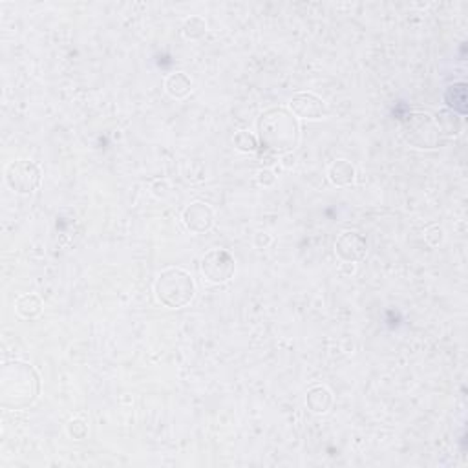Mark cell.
Segmentation results:
<instances>
[{
    "label": "cell",
    "mask_w": 468,
    "mask_h": 468,
    "mask_svg": "<svg viewBox=\"0 0 468 468\" xmlns=\"http://www.w3.org/2000/svg\"><path fill=\"white\" fill-rule=\"evenodd\" d=\"M258 138L265 150L289 152L298 145V123L286 108H271L258 117Z\"/></svg>",
    "instance_id": "1"
},
{
    "label": "cell",
    "mask_w": 468,
    "mask_h": 468,
    "mask_svg": "<svg viewBox=\"0 0 468 468\" xmlns=\"http://www.w3.org/2000/svg\"><path fill=\"white\" fill-rule=\"evenodd\" d=\"M194 282L187 271L180 268H168L159 275L156 282V296L163 306L177 307L187 306L194 296Z\"/></svg>",
    "instance_id": "2"
},
{
    "label": "cell",
    "mask_w": 468,
    "mask_h": 468,
    "mask_svg": "<svg viewBox=\"0 0 468 468\" xmlns=\"http://www.w3.org/2000/svg\"><path fill=\"white\" fill-rule=\"evenodd\" d=\"M402 136L407 143L416 148H437L441 145V134L435 119L426 112H411L402 121Z\"/></svg>",
    "instance_id": "3"
},
{
    "label": "cell",
    "mask_w": 468,
    "mask_h": 468,
    "mask_svg": "<svg viewBox=\"0 0 468 468\" xmlns=\"http://www.w3.org/2000/svg\"><path fill=\"white\" fill-rule=\"evenodd\" d=\"M11 366H13L15 372V386L11 392L4 393V401L8 397H15L13 408L28 407V404L34 402V399L38 393L37 375H35V372L29 368L28 364L13 363Z\"/></svg>",
    "instance_id": "4"
},
{
    "label": "cell",
    "mask_w": 468,
    "mask_h": 468,
    "mask_svg": "<svg viewBox=\"0 0 468 468\" xmlns=\"http://www.w3.org/2000/svg\"><path fill=\"white\" fill-rule=\"evenodd\" d=\"M200 268L209 282L224 284L234 275V258L227 251L212 249L201 258Z\"/></svg>",
    "instance_id": "5"
},
{
    "label": "cell",
    "mask_w": 468,
    "mask_h": 468,
    "mask_svg": "<svg viewBox=\"0 0 468 468\" xmlns=\"http://www.w3.org/2000/svg\"><path fill=\"white\" fill-rule=\"evenodd\" d=\"M6 177L13 191L28 194V192H34L41 183V170L31 161H15L8 167Z\"/></svg>",
    "instance_id": "6"
},
{
    "label": "cell",
    "mask_w": 468,
    "mask_h": 468,
    "mask_svg": "<svg viewBox=\"0 0 468 468\" xmlns=\"http://www.w3.org/2000/svg\"><path fill=\"white\" fill-rule=\"evenodd\" d=\"M335 251H337L340 260L355 263L360 258H364V254H366V240L358 233H355V231H346L337 240Z\"/></svg>",
    "instance_id": "7"
},
{
    "label": "cell",
    "mask_w": 468,
    "mask_h": 468,
    "mask_svg": "<svg viewBox=\"0 0 468 468\" xmlns=\"http://www.w3.org/2000/svg\"><path fill=\"white\" fill-rule=\"evenodd\" d=\"M293 114L304 119H322L326 115V105L315 94H296L291 99Z\"/></svg>",
    "instance_id": "8"
},
{
    "label": "cell",
    "mask_w": 468,
    "mask_h": 468,
    "mask_svg": "<svg viewBox=\"0 0 468 468\" xmlns=\"http://www.w3.org/2000/svg\"><path fill=\"white\" fill-rule=\"evenodd\" d=\"M183 220H185L187 227L194 231V233H205V231H209L212 227L214 216H212V210H210V207L207 203L196 201L191 207H187Z\"/></svg>",
    "instance_id": "9"
},
{
    "label": "cell",
    "mask_w": 468,
    "mask_h": 468,
    "mask_svg": "<svg viewBox=\"0 0 468 468\" xmlns=\"http://www.w3.org/2000/svg\"><path fill=\"white\" fill-rule=\"evenodd\" d=\"M444 103L450 112L465 117L467 115V82L459 81L444 90Z\"/></svg>",
    "instance_id": "10"
},
{
    "label": "cell",
    "mask_w": 468,
    "mask_h": 468,
    "mask_svg": "<svg viewBox=\"0 0 468 468\" xmlns=\"http://www.w3.org/2000/svg\"><path fill=\"white\" fill-rule=\"evenodd\" d=\"M435 124H437L441 136H444V138H455V136H459L463 132L465 121L461 115L454 114V112L443 110L439 112V115H437Z\"/></svg>",
    "instance_id": "11"
},
{
    "label": "cell",
    "mask_w": 468,
    "mask_h": 468,
    "mask_svg": "<svg viewBox=\"0 0 468 468\" xmlns=\"http://www.w3.org/2000/svg\"><path fill=\"white\" fill-rule=\"evenodd\" d=\"M355 180V168L353 165L346 159H339V161H335L330 168V182L333 185L344 187L349 185V183H353Z\"/></svg>",
    "instance_id": "12"
},
{
    "label": "cell",
    "mask_w": 468,
    "mask_h": 468,
    "mask_svg": "<svg viewBox=\"0 0 468 468\" xmlns=\"http://www.w3.org/2000/svg\"><path fill=\"white\" fill-rule=\"evenodd\" d=\"M331 402H333L331 392L324 386L313 388V390H309V393H307V407L315 411V414H326V411L330 410Z\"/></svg>",
    "instance_id": "13"
},
{
    "label": "cell",
    "mask_w": 468,
    "mask_h": 468,
    "mask_svg": "<svg viewBox=\"0 0 468 468\" xmlns=\"http://www.w3.org/2000/svg\"><path fill=\"white\" fill-rule=\"evenodd\" d=\"M165 88H167L168 96L182 99V97H185V96H189V94H191L192 82H191V79L185 75V73L177 72V73H173V75L168 77L167 82H165Z\"/></svg>",
    "instance_id": "14"
},
{
    "label": "cell",
    "mask_w": 468,
    "mask_h": 468,
    "mask_svg": "<svg viewBox=\"0 0 468 468\" xmlns=\"http://www.w3.org/2000/svg\"><path fill=\"white\" fill-rule=\"evenodd\" d=\"M41 309H43V304H41V300L35 295H24L17 302V311L24 319H34V316L41 313Z\"/></svg>",
    "instance_id": "15"
},
{
    "label": "cell",
    "mask_w": 468,
    "mask_h": 468,
    "mask_svg": "<svg viewBox=\"0 0 468 468\" xmlns=\"http://www.w3.org/2000/svg\"><path fill=\"white\" fill-rule=\"evenodd\" d=\"M234 145L242 152H256L258 150V141L247 130H240L238 134L234 136Z\"/></svg>",
    "instance_id": "16"
},
{
    "label": "cell",
    "mask_w": 468,
    "mask_h": 468,
    "mask_svg": "<svg viewBox=\"0 0 468 468\" xmlns=\"http://www.w3.org/2000/svg\"><path fill=\"white\" fill-rule=\"evenodd\" d=\"M205 31H207L205 20L200 19V17H191V19L185 22V26H183V35H185L187 38H200L205 35Z\"/></svg>",
    "instance_id": "17"
},
{
    "label": "cell",
    "mask_w": 468,
    "mask_h": 468,
    "mask_svg": "<svg viewBox=\"0 0 468 468\" xmlns=\"http://www.w3.org/2000/svg\"><path fill=\"white\" fill-rule=\"evenodd\" d=\"M425 238H426V242H428V244L434 245V247H435V245H439L441 242H443L444 233H443V229H441L439 225H432V227H428V229H426Z\"/></svg>",
    "instance_id": "18"
},
{
    "label": "cell",
    "mask_w": 468,
    "mask_h": 468,
    "mask_svg": "<svg viewBox=\"0 0 468 468\" xmlns=\"http://www.w3.org/2000/svg\"><path fill=\"white\" fill-rule=\"evenodd\" d=\"M68 432H70V435H72L73 439H82V437L88 434V428H87V425H85V421L77 419L70 423Z\"/></svg>",
    "instance_id": "19"
},
{
    "label": "cell",
    "mask_w": 468,
    "mask_h": 468,
    "mask_svg": "<svg viewBox=\"0 0 468 468\" xmlns=\"http://www.w3.org/2000/svg\"><path fill=\"white\" fill-rule=\"evenodd\" d=\"M258 182L262 183V185H271V183L275 182V176H272V173H269V170H260Z\"/></svg>",
    "instance_id": "20"
}]
</instances>
